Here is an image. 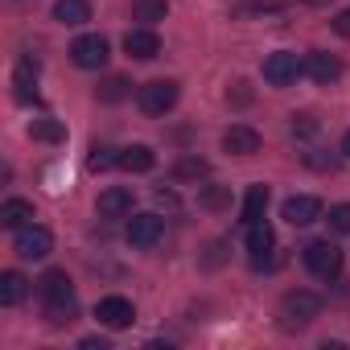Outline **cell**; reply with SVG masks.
<instances>
[{"instance_id":"1","label":"cell","mask_w":350,"mask_h":350,"mask_svg":"<svg viewBox=\"0 0 350 350\" xmlns=\"http://www.w3.org/2000/svg\"><path fill=\"white\" fill-rule=\"evenodd\" d=\"M38 297L46 301V313H50V321L54 325H66V321H75V284H70V276L62 272V268H50V272H42V280H38Z\"/></svg>"},{"instance_id":"2","label":"cell","mask_w":350,"mask_h":350,"mask_svg":"<svg viewBox=\"0 0 350 350\" xmlns=\"http://www.w3.org/2000/svg\"><path fill=\"white\" fill-rule=\"evenodd\" d=\"M317 313H321V297L309 293V288H293V293H284V301H280V325H284V329H305Z\"/></svg>"},{"instance_id":"3","label":"cell","mask_w":350,"mask_h":350,"mask_svg":"<svg viewBox=\"0 0 350 350\" xmlns=\"http://www.w3.org/2000/svg\"><path fill=\"white\" fill-rule=\"evenodd\" d=\"M173 103H178V83L173 79H152L136 91V107L144 116H165V111H173Z\"/></svg>"},{"instance_id":"4","label":"cell","mask_w":350,"mask_h":350,"mask_svg":"<svg viewBox=\"0 0 350 350\" xmlns=\"http://www.w3.org/2000/svg\"><path fill=\"white\" fill-rule=\"evenodd\" d=\"M305 268H309L317 280H338V272H342V252H338L329 239H313V243H305Z\"/></svg>"},{"instance_id":"5","label":"cell","mask_w":350,"mask_h":350,"mask_svg":"<svg viewBox=\"0 0 350 350\" xmlns=\"http://www.w3.org/2000/svg\"><path fill=\"white\" fill-rule=\"evenodd\" d=\"M297 75H305V62L293 50H276L264 58V83L268 87H288V83H297Z\"/></svg>"},{"instance_id":"6","label":"cell","mask_w":350,"mask_h":350,"mask_svg":"<svg viewBox=\"0 0 350 350\" xmlns=\"http://www.w3.org/2000/svg\"><path fill=\"white\" fill-rule=\"evenodd\" d=\"M13 252L21 256V260H46L50 252H54V235L46 231V227H21L17 231V243H13Z\"/></svg>"},{"instance_id":"7","label":"cell","mask_w":350,"mask_h":350,"mask_svg":"<svg viewBox=\"0 0 350 350\" xmlns=\"http://www.w3.org/2000/svg\"><path fill=\"white\" fill-rule=\"evenodd\" d=\"M70 58H75V66H83V70H99V66L107 62V38H99V33H83V38H75Z\"/></svg>"},{"instance_id":"8","label":"cell","mask_w":350,"mask_h":350,"mask_svg":"<svg viewBox=\"0 0 350 350\" xmlns=\"http://www.w3.org/2000/svg\"><path fill=\"white\" fill-rule=\"evenodd\" d=\"M272 252H276V231H272L264 219L247 223V256H252V264H256V268L272 264Z\"/></svg>"},{"instance_id":"9","label":"cell","mask_w":350,"mask_h":350,"mask_svg":"<svg viewBox=\"0 0 350 350\" xmlns=\"http://www.w3.org/2000/svg\"><path fill=\"white\" fill-rule=\"evenodd\" d=\"M124 235H128V243H132V247H152V243H161L165 223H161L157 215H128Z\"/></svg>"},{"instance_id":"10","label":"cell","mask_w":350,"mask_h":350,"mask_svg":"<svg viewBox=\"0 0 350 350\" xmlns=\"http://www.w3.org/2000/svg\"><path fill=\"white\" fill-rule=\"evenodd\" d=\"M95 317H99V325H107V329H128L132 317H136V309H132L128 297H103V301L95 305Z\"/></svg>"},{"instance_id":"11","label":"cell","mask_w":350,"mask_h":350,"mask_svg":"<svg viewBox=\"0 0 350 350\" xmlns=\"http://www.w3.org/2000/svg\"><path fill=\"white\" fill-rule=\"evenodd\" d=\"M124 50H128V58H136V62H152L157 54H161V38L144 25V29H128L124 33Z\"/></svg>"},{"instance_id":"12","label":"cell","mask_w":350,"mask_h":350,"mask_svg":"<svg viewBox=\"0 0 350 350\" xmlns=\"http://www.w3.org/2000/svg\"><path fill=\"white\" fill-rule=\"evenodd\" d=\"M305 75H309L313 83L329 87V83L342 79V58H334V54H325V50H313V54L305 58Z\"/></svg>"},{"instance_id":"13","label":"cell","mask_w":350,"mask_h":350,"mask_svg":"<svg viewBox=\"0 0 350 350\" xmlns=\"http://www.w3.org/2000/svg\"><path fill=\"white\" fill-rule=\"evenodd\" d=\"M317 219H321V202H317L313 194H293V198L284 202V223L309 227V223H317Z\"/></svg>"},{"instance_id":"14","label":"cell","mask_w":350,"mask_h":350,"mask_svg":"<svg viewBox=\"0 0 350 350\" xmlns=\"http://www.w3.org/2000/svg\"><path fill=\"white\" fill-rule=\"evenodd\" d=\"M260 132L256 128H247V124H235V128H227V136H223V148L231 152V157H252V152H260Z\"/></svg>"},{"instance_id":"15","label":"cell","mask_w":350,"mask_h":350,"mask_svg":"<svg viewBox=\"0 0 350 350\" xmlns=\"http://www.w3.org/2000/svg\"><path fill=\"white\" fill-rule=\"evenodd\" d=\"M99 215L103 219H128L132 215V190L128 186H111L99 194Z\"/></svg>"},{"instance_id":"16","label":"cell","mask_w":350,"mask_h":350,"mask_svg":"<svg viewBox=\"0 0 350 350\" xmlns=\"http://www.w3.org/2000/svg\"><path fill=\"white\" fill-rule=\"evenodd\" d=\"M33 223V202L25 198H9L5 206H0V227H9V231H21Z\"/></svg>"},{"instance_id":"17","label":"cell","mask_w":350,"mask_h":350,"mask_svg":"<svg viewBox=\"0 0 350 350\" xmlns=\"http://www.w3.org/2000/svg\"><path fill=\"white\" fill-rule=\"evenodd\" d=\"M152 165H157V157H152L148 144H128V148H120V169H128V173H148Z\"/></svg>"},{"instance_id":"18","label":"cell","mask_w":350,"mask_h":350,"mask_svg":"<svg viewBox=\"0 0 350 350\" xmlns=\"http://www.w3.org/2000/svg\"><path fill=\"white\" fill-rule=\"evenodd\" d=\"M54 21H62V25H87L91 21V0H58V5H54Z\"/></svg>"},{"instance_id":"19","label":"cell","mask_w":350,"mask_h":350,"mask_svg":"<svg viewBox=\"0 0 350 350\" xmlns=\"http://www.w3.org/2000/svg\"><path fill=\"white\" fill-rule=\"evenodd\" d=\"M29 293V280L21 272H0V305H21Z\"/></svg>"},{"instance_id":"20","label":"cell","mask_w":350,"mask_h":350,"mask_svg":"<svg viewBox=\"0 0 350 350\" xmlns=\"http://www.w3.org/2000/svg\"><path fill=\"white\" fill-rule=\"evenodd\" d=\"M13 87H17V103H38V70H33L29 62H21V66H17Z\"/></svg>"},{"instance_id":"21","label":"cell","mask_w":350,"mask_h":350,"mask_svg":"<svg viewBox=\"0 0 350 350\" xmlns=\"http://www.w3.org/2000/svg\"><path fill=\"white\" fill-rule=\"evenodd\" d=\"M264 211H268V186H247V194H243V227L247 223H256V219H264Z\"/></svg>"},{"instance_id":"22","label":"cell","mask_w":350,"mask_h":350,"mask_svg":"<svg viewBox=\"0 0 350 350\" xmlns=\"http://www.w3.org/2000/svg\"><path fill=\"white\" fill-rule=\"evenodd\" d=\"M165 13H169L165 0H132V21H144L148 29H152L157 21H165Z\"/></svg>"},{"instance_id":"23","label":"cell","mask_w":350,"mask_h":350,"mask_svg":"<svg viewBox=\"0 0 350 350\" xmlns=\"http://www.w3.org/2000/svg\"><path fill=\"white\" fill-rule=\"evenodd\" d=\"M111 165H120V148H111V144H95L91 157H87V169H91V173H107Z\"/></svg>"},{"instance_id":"24","label":"cell","mask_w":350,"mask_h":350,"mask_svg":"<svg viewBox=\"0 0 350 350\" xmlns=\"http://www.w3.org/2000/svg\"><path fill=\"white\" fill-rule=\"evenodd\" d=\"M206 173H211V165L202 157H186V161L173 165V178L178 182H198V178H206Z\"/></svg>"},{"instance_id":"25","label":"cell","mask_w":350,"mask_h":350,"mask_svg":"<svg viewBox=\"0 0 350 350\" xmlns=\"http://www.w3.org/2000/svg\"><path fill=\"white\" fill-rule=\"evenodd\" d=\"M29 136L33 140H46V144H58V140H66V128L58 120H33L29 124Z\"/></svg>"},{"instance_id":"26","label":"cell","mask_w":350,"mask_h":350,"mask_svg":"<svg viewBox=\"0 0 350 350\" xmlns=\"http://www.w3.org/2000/svg\"><path fill=\"white\" fill-rule=\"evenodd\" d=\"M95 95H99L103 103H116V99H124V95H128V79H107Z\"/></svg>"},{"instance_id":"27","label":"cell","mask_w":350,"mask_h":350,"mask_svg":"<svg viewBox=\"0 0 350 350\" xmlns=\"http://www.w3.org/2000/svg\"><path fill=\"white\" fill-rule=\"evenodd\" d=\"M329 227H334L338 235H346V231H350V202H342V206H329Z\"/></svg>"},{"instance_id":"28","label":"cell","mask_w":350,"mask_h":350,"mask_svg":"<svg viewBox=\"0 0 350 350\" xmlns=\"http://www.w3.org/2000/svg\"><path fill=\"white\" fill-rule=\"evenodd\" d=\"M313 132H317V120H313L309 111L293 116V136H313Z\"/></svg>"},{"instance_id":"29","label":"cell","mask_w":350,"mask_h":350,"mask_svg":"<svg viewBox=\"0 0 350 350\" xmlns=\"http://www.w3.org/2000/svg\"><path fill=\"white\" fill-rule=\"evenodd\" d=\"M202 206H206V211H219V206H227V190H219V186H211V190L202 194Z\"/></svg>"},{"instance_id":"30","label":"cell","mask_w":350,"mask_h":350,"mask_svg":"<svg viewBox=\"0 0 350 350\" xmlns=\"http://www.w3.org/2000/svg\"><path fill=\"white\" fill-rule=\"evenodd\" d=\"M334 29H338L342 38H350V9H342V13H338V21H334Z\"/></svg>"},{"instance_id":"31","label":"cell","mask_w":350,"mask_h":350,"mask_svg":"<svg viewBox=\"0 0 350 350\" xmlns=\"http://www.w3.org/2000/svg\"><path fill=\"white\" fill-rule=\"evenodd\" d=\"M79 346H83V350H107V338H83Z\"/></svg>"},{"instance_id":"32","label":"cell","mask_w":350,"mask_h":350,"mask_svg":"<svg viewBox=\"0 0 350 350\" xmlns=\"http://www.w3.org/2000/svg\"><path fill=\"white\" fill-rule=\"evenodd\" d=\"M342 152H346V157H350V132H346V136H342Z\"/></svg>"},{"instance_id":"33","label":"cell","mask_w":350,"mask_h":350,"mask_svg":"<svg viewBox=\"0 0 350 350\" xmlns=\"http://www.w3.org/2000/svg\"><path fill=\"white\" fill-rule=\"evenodd\" d=\"M305 5H329V0H305Z\"/></svg>"}]
</instances>
